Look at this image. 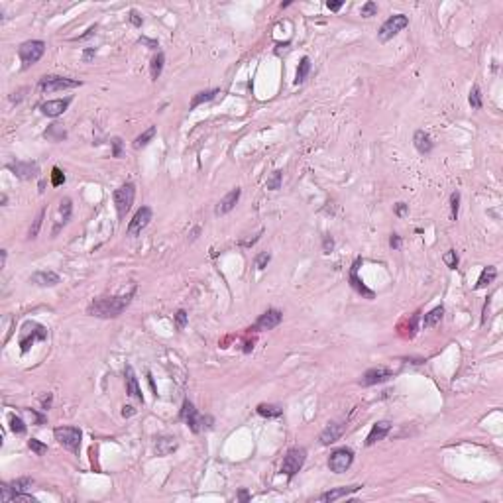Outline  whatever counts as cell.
Returning <instances> with one entry per match:
<instances>
[{
	"mask_svg": "<svg viewBox=\"0 0 503 503\" xmlns=\"http://www.w3.org/2000/svg\"><path fill=\"white\" fill-rule=\"evenodd\" d=\"M187 320H189V314L187 311H183V309H179L177 313H175V328L177 330H183L185 326H187Z\"/></svg>",
	"mask_w": 503,
	"mask_h": 503,
	"instance_id": "b9f144b4",
	"label": "cell"
},
{
	"mask_svg": "<svg viewBox=\"0 0 503 503\" xmlns=\"http://www.w3.org/2000/svg\"><path fill=\"white\" fill-rule=\"evenodd\" d=\"M130 24H132V26H136V28H142V24H144L142 16H140L136 10H130Z\"/></svg>",
	"mask_w": 503,
	"mask_h": 503,
	"instance_id": "7dc6e473",
	"label": "cell"
},
{
	"mask_svg": "<svg viewBox=\"0 0 503 503\" xmlns=\"http://www.w3.org/2000/svg\"><path fill=\"white\" fill-rule=\"evenodd\" d=\"M450 209H452V220H458V211H460V193L454 191L450 195Z\"/></svg>",
	"mask_w": 503,
	"mask_h": 503,
	"instance_id": "60d3db41",
	"label": "cell"
},
{
	"mask_svg": "<svg viewBox=\"0 0 503 503\" xmlns=\"http://www.w3.org/2000/svg\"><path fill=\"white\" fill-rule=\"evenodd\" d=\"M240 195H242V189H232L230 193H226L222 199L219 201V205H217V209H215V215L217 217H222V215H226V213H230L234 207H236V203L240 201Z\"/></svg>",
	"mask_w": 503,
	"mask_h": 503,
	"instance_id": "ac0fdd59",
	"label": "cell"
},
{
	"mask_svg": "<svg viewBox=\"0 0 503 503\" xmlns=\"http://www.w3.org/2000/svg\"><path fill=\"white\" fill-rule=\"evenodd\" d=\"M51 401H53V395H51V393L43 395V397H41V409L49 411V409H51Z\"/></svg>",
	"mask_w": 503,
	"mask_h": 503,
	"instance_id": "f5cc1de1",
	"label": "cell"
},
{
	"mask_svg": "<svg viewBox=\"0 0 503 503\" xmlns=\"http://www.w3.org/2000/svg\"><path fill=\"white\" fill-rule=\"evenodd\" d=\"M393 213H395L399 219H403L409 213V205H405V203H397V205L393 207Z\"/></svg>",
	"mask_w": 503,
	"mask_h": 503,
	"instance_id": "c3c4849f",
	"label": "cell"
},
{
	"mask_svg": "<svg viewBox=\"0 0 503 503\" xmlns=\"http://www.w3.org/2000/svg\"><path fill=\"white\" fill-rule=\"evenodd\" d=\"M257 415H261V417H265V419H277V417H281L283 415V409L279 405H267V403H261V405H257Z\"/></svg>",
	"mask_w": 503,
	"mask_h": 503,
	"instance_id": "f546056e",
	"label": "cell"
},
{
	"mask_svg": "<svg viewBox=\"0 0 503 503\" xmlns=\"http://www.w3.org/2000/svg\"><path fill=\"white\" fill-rule=\"evenodd\" d=\"M496 277H498V269H496L494 265L484 267V271H482L480 279H478V283H476V289H484V287H488V285L494 281Z\"/></svg>",
	"mask_w": 503,
	"mask_h": 503,
	"instance_id": "83f0119b",
	"label": "cell"
},
{
	"mask_svg": "<svg viewBox=\"0 0 503 503\" xmlns=\"http://www.w3.org/2000/svg\"><path fill=\"white\" fill-rule=\"evenodd\" d=\"M238 498H240L242 502H248V500H250V496H248V492H246V490H242V492L238 494Z\"/></svg>",
	"mask_w": 503,
	"mask_h": 503,
	"instance_id": "94428289",
	"label": "cell"
},
{
	"mask_svg": "<svg viewBox=\"0 0 503 503\" xmlns=\"http://www.w3.org/2000/svg\"><path fill=\"white\" fill-rule=\"evenodd\" d=\"M94 31H96V28H89V30H87V33H85V35H79V37H77V39H87V37H91V35H93Z\"/></svg>",
	"mask_w": 503,
	"mask_h": 503,
	"instance_id": "680465c9",
	"label": "cell"
},
{
	"mask_svg": "<svg viewBox=\"0 0 503 503\" xmlns=\"http://www.w3.org/2000/svg\"><path fill=\"white\" fill-rule=\"evenodd\" d=\"M413 144H415L417 152H419V154H423V156H427V154H431V152H433V140H431V136H429L425 130H417V132H415V136H413Z\"/></svg>",
	"mask_w": 503,
	"mask_h": 503,
	"instance_id": "603a6c76",
	"label": "cell"
},
{
	"mask_svg": "<svg viewBox=\"0 0 503 503\" xmlns=\"http://www.w3.org/2000/svg\"><path fill=\"white\" fill-rule=\"evenodd\" d=\"M305 460H307V450H305L303 446H293V448H289L287 454L283 456L281 474H285V476L291 480L293 476H297V472L303 468Z\"/></svg>",
	"mask_w": 503,
	"mask_h": 503,
	"instance_id": "277c9868",
	"label": "cell"
},
{
	"mask_svg": "<svg viewBox=\"0 0 503 503\" xmlns=\"http://www.w3.org/2000/svg\"><path fill=\"white\" fill-rule=\"evenodd\" d=\"M163 65H165V55H163V51H157V55H154L152 65H150V75H152V81H157V79L161 77Z\"/></svg>",
	"mask_w": 503,
	"mask_h": 503,
	"instance_id": "f1b7e54d",
	"label": "cell"
},
{
	"mask_svg": "<svg viewBox=\"0 0 503 503\" xmlns=\"http://www.w3.org/2000/svg\"><path fill=\"white\" fill-rule=\"evenodd\" d=\"M389 431H391V423H389V421H379V423H376V425L372 427L368 439H366V446H374L376 442L383 440L389 435Z\"/></svg>",
	"mask_w": 503,
	"mask_h": 503,
	"instance_id": "ffe728a7",
	"label": "cell"
},
{
	"mask_svg": "<svg viewBox=\"0 0 503 503\" xmlns=\"http://www.w3.org/2000/svg\"><path fill=\"white\" fill-rule=\"evenodd\" d=\"M281 183H283V171L281 169H275L271 173V177H267L265 187L269 189V191H277V189H281Z\"/></svg>",
	"mask_w": 503,
	"mask_h": 503,
	"instance_id": "836d02e7",
	"label": "cell"
},
{
	"mask_svg": "<svg viewBox=\"0 0 503 503\" xmlns=\"http://www.w3.org/2000/svg\"><path fill=\"white\" fill-rule=\"evenodd\" d=\"M177 450V440L173 437H161L156 442V454L157 456H169L171 452Z\"/></svg>",
	"mask_w": 503,
	"mask_h": 503,
	"instance_id": "d4e9b609",
	"label": "cell"
},
{
	"mask_svg": "<svg viewBox=\"0 0 503 503\" xmlns=\"http://www.w3.org/2000/svg\"><path fill=\"white\" fill-rule=\"evenodd\" d=\"M134 197H136V187L134 183H124L122 187H118L114 191L112 199H114V207H116V213H118V219L122 220L128 215V211L132 209L134 205Z\"/></svg>",
	"mask_w": 503,
	"mask_h": 503,
	"instance_id": "52a82bcc",
	"label": "cell"
},
{
	"mask_svg": "<svg viewBox=\"0 0 503 503\" xmlns=\"http://www.w3.org/2000/svg\"><path fill=\"white\" fill-rule=\"evenodd\" d=\"M18 179H22V181H30L33 177H37L39 175V165L35 163V161H12V163H8L6 165Z\"/></svg>",
	"mask_w": 503,
	"mask_h": 503,
	"instance_id": "8fae6325",
	"label": "cell"
},
{
	"mask_svg": "<svg viewBox=\"0 0 503 503\" xmlns=\"http://www.w3.org/2000/svg\"><path fill=\"white\" fill-rule=\"evenodd\" d=\"M179 419L187 425L193 433H203V431H209V429H213V425H215V419H213V417H209V415H201L189 399L183 401V407H181V413H179Z\"/></svg>",
	"mask_w": 503,
	"mask_h": 503,
	"instance_id": "7a4b0ae2",
	"label": "cell"
},
{
	"mask_svg": "<svg viewBox=\"0 0 503 503\" xmlns=\"http://www.w3.org/2000/svg\"><path fill=\"white\" fill-rule=\"evenodd\" d=\"M126 393L138 401L144 403V395H142V389H140V383H138V377L134 374L132 366H126Z\"/></svg>",
	"mask_w": 503,
	"mask_h": 503,
	"instance_id": "44dd1931",
	"label": "cell"
},
{
	"mask_svg": "<svg viewBox=\"0 0 503 503\" xmlns=\"http://www.w3.org/2000/svg\"><path fill=\"white\" fill-rule=\"evenodd\" d=\"M470 106L472 108H476V110H480L484 104H482V91H480V87L478 85H474L472 87V91H470Z\"/></svg>",
	"mask_w": 503,
	"mask_h": 503,
	"instance_id": "8d00e7d4",
	"label": "cell"
},
{
	"mask_svg": "<svg viewBox=\"0 0 503 503\" xmlns=\"http://www.w3.org/2000/svg\"><path fill=\"white\" fill-rule=\"evenodd\" d=\"M24 411H26V413H28V415H30L31 419H33V421H35V425H43V421H45V419H43V415H39V413H35V411H33V409H24Z\"/></svg>",
	"mask_w": 503,
	"mask_h": 503,
	"instance_id": "816d5d0a",
	"label": "cell"
},
{
	"mask_svg": "<svg viewBox=\"0 0 503 503\" xmlns=\"http://www.w3.org/2000/svg\"><path fill=\"white\" fill-rule=\"evenodd\" d=\"M393 377V372L391 370H387V368H372V370H368L362 379H360V385H364V387H370V385H377V383H383V381H387V379H391Z\"/></svg>",
	"mask_w": 503,
	"mask_h": 503,
	"instance_id": "2e32d148",
	"label": "cell"
},
{
	"mask_svg": "<svg viewBox=\"0 0 503 503\" xmlns=\"http://www.w3.org/2000/svg\"><path fill=\"white\" fill-rule=\"evenodd\" d=\"M43 217H45V209H41V211L37 213V217H35L33 224H31L30 232H28V238H30V240L37 238V234H39V228H41V224H43Z\"/></svg>",
	"mask_w": 503,
	"mask_h": 503,
	"instance_id": "e575fe53",
	"label": "cell"
},
{
	"mask_svg": "<svg viewBox=\"0 0 503 503\" xmlns=\"http://www.w3.org/2000/svg\"><path fill=\"white\" fill-rule=\"evenodd\" d=\"M45 338H47V328L43 324L28 320L20 330V350H22V354H26L35 340H45Z\"/></svg>",
	"mask_w": 503,
	"mask_h": 503,
	"instance_id": "5b68a950",
	"label": "cell"
},
{
	"mask_svg": "<svg viewBox=\"0 0 503 503\" xmlns=\"http://www.w3.org/2000/svg\"><path fill=\"white\" fill-rule=\"evenodd\" d=\"M309 71H311V59L305 55V57L301 59V63H299V67H297V77H295V83H297V85L305 83V79H307Z\"/></svg>",
	"mask_w": 503,
	"mask_h": 503,
	"instance_id": "1f68e13d",
	"label": "cell"
},
{
	"mask_svg": "<svg viewBox=\"0 0 503 503\" xmlns=\"http://www.w3.org/2000/svg\"><path fill=\"white\" fill-rule=\"evenodd\" d=\"M45 138H49L53 142H61V140L67 138V132L61 128V124H51L45 130Z\"/></svg>",
	"mask_w": 503,
	"mask_h": 503,
	"instance_id": "d6a6232c",
	"label": "cell"
},
{
	"mask_svg": "<svg viewBox=\"0 0 503 503\" xmlns=\"http://www.w3.org/2000/svg\"><path fill=\"white\" fill-rule=\"evenodd\" d=\"M63 183H65V173H63L59 167H53V169H51V185H53V187H59Z\"/></svg>",
	"mask_w": 503,
	"mask_h": 503,
	"instance_id": "ee69618b",
	"label": "cell"
},
{
	"mask_svg": "<svg viewBox=\"0 0 503 503\" xmlns=\"http://www.w3.org/2000/svg\"><path fill=\"white\" fill-rule=\"evenodd\" d=\"M342 4H344L342 0H338V2H326V8H328L330 12H336V10H340V8H342Z\"/></svg>",
	"mask_w": 503,
	"mask_h": 503,
	"instance_id": "db71d44e",
	"label": "cell"
},
{
	"mask_svg": "<svg viewBox=\"0 0 503 503\" xmlns=\"http://www.w3.org/2000/svg\"><path fill=\"white\" fill-rule=\"evenodd\" d=\"M140 43H146V45H150L152 49H156V47H157L156 39H148V37H142V39H140Z\"/></svg>",
	"mask_w": 503,
	"mask_h": 503,
	"instance_id": "11a10c76",
	"label": "cell"
},
{
	"mask_svg": "<svg viewBox=\"0 0 503 503\" xmlns=\"http://www.w3.org/2000/svg\"><path fill=\"white\" fill-rule=\"evenodd\" d=\"M444 263H446L450 269H456V267H458V253L454 250H448L444 253Z\"/></svg>",
	"mask_w": 503,
	"mask_h": 503,
	"instance_id": "7bdbcfd3",
	"label": "cell"
},
{
	"mask_svg": "<svg viewBox=\"0 0 503 503\" xmlns=\"http://www.w3.org/2000/svg\"><path fill=\"white\" fill-rule=\"evenodd\" d=\"M81 81L67 79V77H57V75H45L39 79V91L41 93H57V91H67V89H77L81 87Z\"/></svg>",
	"mask_w": 503,
	"mask_h": 503,
	"instance_id": "ba28073f",
	"label": "cell"
},
{
	"mask_svg": "<svg viewBox=\"0 0 503 503\" xmlns=\"http://www.w3.org/2000/svg\"><path fill=\"white\" fill-rule=\"evenodd\" d=\"M281 320H283L281 311H277V309H267L263 314H259V318L255 320L253 328H250V330H257V332H261V330H273L275 326L281 324Z\"/></svg>",
	"mask_w": 503,
	"mask_h": 503,
	"instance_id": "4fadbf2b",
	"label": "cell"
},
{
	"mask_svg": "<svg viewBox=\"0 0 503 503\" xmlns=\"http://www.w3.org/2000/svg\"><path fill=\"white\" fill-rule=\"evenodd\" d=\"M442 316H444V307L439 305V307H435L433 311H429V313L425 314V318H423V326H425V328H431V326L439 324L440 320H442Z\"/></svg>",
	"mask_w": 503,
	"mask_h": 503,
	"instance_id": "4316f807",
	"label": "cell"
},
{
	"mask_svg": "<svg viewBox=\"0 0 503 503\" xmlns=\"http://www.w3.org/2000/svg\"><path fill=\"white\" fill-rule=\"evenodd\" d=\"M71 211H73L71 199H69V197L61 199V203H59V217H57V222H55V226H53V236L69 222V219H71Z\"/></svg>",
	"mask_w": 503,
	"mask_h": 503,
	"instance_id": "cb8c5ba5",
	"label": "cell"
},
{
	"mask_svg": "<svg viewBox=\"0 0 503 503\" xmlns=\"http://www.w3.org/2000/svg\"><path fill=\"white\" fill-rule=\"evenodd\" d=\"M10 429H12L14 435H24V433H26L24 421H22L20 417H16V415H10Z\"/></svg>",
	"mask_w": 503,
	"mask_h": 503,
	"instance_id": "74e56055",
	"label": "cell"
},
{
	"mask_svg": "<svg viewBox=\"0 0 503 503\" xmlns=\"http://www.w3.org/2000/svg\"><path fill=\"white\" fill-rule=\"evenodd\" d=\"M364 263V259L362 257H356L354 259V263H352V267H350V285H352V289L356 291V293H360V295H364V297H368V299H376V293L372 291V289H368L364 281L358 277V269H360V265Z\"/></svg>",
	"mask_w": 503,
	"mask_h": 503,
	"instance_id": "5bb4252c",
	"label": "cell"
},
{
	"mask_svg": "<svg viewBox=\"0 0 503 503\" xmlns=\"http://www.w3.org/2000/svg\"><path fill=\"white\" fill-rule=\"evenodd\" d=\"M53 437H55V440L61 444L63 448H67L73 454H79V450H81V437H83L81 429H77V427H57L53 431Z\"/></svg>",
	"mask_w": 503,
	"mask_h": 503,
	"instance_id": "8992f818",
	"label": "cell"
},
{
	"mask_svg": "<svg viewBox=\"0 0 503 503\" xmlns=\"http://www.w3.org/2000/svg\"><path fill=\"white\" fill-rule=\"evenodd\" d=\"M342 435H344V425H342V423H330V425L320 433L318 442H320L322 446H330V444H334L336 440L340 439Z\"/></svg>",
	"mask_w": 503,
	"mask_h": 503,
	"instance_id": "d6986e66",
	"label": "cell"
},
{
	"mask_svg": "<svg viewBox=\"0 0 503 503\" xmlns=\"http://www.w3.org/2000/svg\"><path fill=\"white\" fill-rule=\"evenodd\" d=\"M30 281L35 283V285H39V287H55L61 279H59V275H57L55 271H51V269H41V271H35V273L31 275Z\"/></svg>",
	"mask_w": 503,
	"mask_h": 503,
	"instance_id": "7402d4cb",
	"label": "cell"
},
{
	"mask_svg": "<svg viewBox=\"0 0 503 503\" xmlns=\"http://www.w3.org/2000/svg\"><path fill=\"white\" fill-rule=\"evenodd\" d=\"M156 132H157V128L156 126H150L146 132H142L136 140H134V148L136 150H140V148H144V146H148L152 140H154V136H156Z\"/></svg>",
	"mask_w": 503,
	"mask_h": 503,
	"instance_id": "4dcf8cb0",
	"label": "cell"
},
{
	"mask_svg": "<svg viewBox=\"0 0 503 503\" xmlns=\"http://www.w3.org/2000/svg\"><path fill=\"white\" fill-rule=\"evenodd\" d=\"M360 488H362V486H342V488H334V490H330V492L320 494V496H318V502L334 503V502H338V500H342V498H348V496L356 494Z\"/></svg>",
	"mask_w": 503,
	"mask_h": 503,
	"instance_id": "e0dca14e",
	"label": "cell"
},
{
	"mask_svg": "<svg viewBox=\"0 0 503 503\" xmlns=\"http://www.w3.org/2000/svg\"><path fill=\"white\" fill-rule=\"evenodd\" d=\"M401 244H403V242H401V236H399V234H391V236H389V246H391L393 250H401Z\"/></svg>",
	"mask_w": 503,
	"mask_h": 503,
	"instance_id": "681fc988",
	"label": "cell"
},
{
	"mask_svg": "<svg viewBox=\"0 0 503 503\" xmlns=\"http://www.w3.org/2000/svg\"><path fill=\"white\" fill-rule=\"evenodd\" d=\"M377 14V4L376 2H372V0H368L364 6H362V10H360V16L362 18H372V16H376Z\"/></svg>",
	"mask_w": 503,
	"mask_h": 503,
	"instance_id": "ab89813d",
	"label": "cell"
},
{
	"mask_svg": "<svg viewBox=\"0 0 503 503\" xmlns=\"http://www.w3.org/2000/svg\"><path fill=\"white\" fill-rule=\"evenodd\" d=\"M136 295V285L130 287L128 293L122 295H114V297H100L94 299L93 303L87 307V313L91 316H98V318H116L126 311V307L132 303Z\"/></svg>",
	"mask_w": 503,
	"mask_h": 503,
	"instance_id": "6da1fadb",
	"label": "cell"
},
{
	"mask_svg": "<svg viewBox=\"0 0 503 503\" xmlns=\"http://www.w3.org/2000/svg\"><path fill=\"white\" fill-rule=\"evenodd\" d=\"M0 255H2V261H0V267H4V265H6V257H8V252H6V250H0Z\"/></svg>",
	"mask_w": 503,
	"mask_h": 503,
	"instance_id": "91938a15",
	"label": "cell"
},
{
	"mask_svg": "<svg viewBox=\"0 0 503 503\" xmlns=\"http://www.w3.org/2000/svg\"><path fill=\"white\" fill-rule=\"evenodd\" d=\"M45 53V43L41 39H30V41H24L20 47H18V55H20V61H22V69H30L31 65L39 61Z\"/></svg>",
	"mask_w": 503,
	"mask_h": 503,
	"instance_id": "3957f363",
	"label": "cell"
},
{
	"mask_svg": "<svg viewBox=\"0 0 503 503\" xmlns=\"http://www.w3.org/2000/svg\"><path fill=\"white\" fill-rule=\"evenodd\" d=\"M152 217H154V213H152L150 207H140V209L136 211L134 219L130 220V224H128V236H138V234L150 224Z\"/></svg>",
	"mask_w": 503,
	"mask_h": 503,
	"instance_id": "7c38bea8",
	"label": "cell"
},
{
	"mask_svg": "<svg viewBox=\"0 0 503 503\" xmlns=\"http://www.w3.org/2000/svg\"><path fill=\"white\" fill-rule=\"evenodd\" d=\"M93 57H94V49H87V51H85V55H83V61L89 63Z\"/></svg>",
	"mask_w": 503,
	"mask_h": 503,
	"instance_id": "6f0895ef",
	"label": "cell"
},
{
	"mask_svg": "<svg viewBox=\"0 0 503 503\" xmlns=\"http://www.w3.org/2000/svg\"><path fill=\"white\" fill-rule=\"evenodd\" d=\"M134 413H136V409L130 407V405H124V407H122V415H124V417H132Z\"/></svg>",
	"mask_w": 503,
	"mask_h": 503,
	"instance_id": "9f6ffc18",
	"label": "cell"
},
{
	"mask_svg": "<svg viewBox=\"0 0 503 503\" xmlns=\"http://www.w3.org/2000/svg\"><path fill=\"white\" fill-rule=\"evenodd\" d=\"M407 26H409V18L405 14L389 16V18L381 24V28L377 31V37H379V41H389L393 35H397L399 31L403 30V28H407Z\"/></svg>",
	"mask_w": 503,
	"mask_h": 503,
	"instance_id": "9c48e42d",
	"label": "cell"
},
{
	"mask_svg": "<svg viewBox=\"0 0 503 503\" xmlns=\"http://www.w3.org/2000/svg\"><path fill=\"white\" fill-rule=\"evenodd\" d=\"M354 462V452L350 448H336L328 458V468L334 474H344Z\"/></svg>",
	"mask_w": 503,
	"mask_h": 503,
	"instance_id": "30bf717a",
	"label": "cell"
},
{
	"mask_svg": "<svg viewBox=\"0 0 503 503\" xmlns=\"http://www.w3.org/2000/svg\"><path fill=\"white\" fill-rule=\"evenodd\" d=\"M71 104V98H57V100H47V102H41L39 104V110L43 116H49V118H57L61 116L63 112L69 108Z\"/></svg>",
	"mask_w": 503,
	"mask_h": 503,
	"instance_id": "9a60e30c",
	"label": "cell"
},
{
	"mask_svg": "<svg viewBox=\"0 0 503 503\" xmlns=\"http://www.w3.org/2000/svg\"><path fill=\"white\" fill-rule=\"evenodd\" d=\"M112 157H120L122 156V140L116 136V138H112Z\"/></svg>",
	"mask_w": 503,
	"mask_h": 503,
	"instance_id": "bcb514c9",
	"label": "cell"
},
{
	"mask_svg": "<svg viewBox=\"0 0 503 503\" xmlns=\"http://www.w3.org/2000/svg\"><path fill=\"white\" fill-rule=\"evenodd\" d=\"M28 446H30V450L35 454V456H43V454L47 452V444H43L41 440H37V439L28 440Z\"/></svg>",
	"mask_w": 503,
	"mask_h": 503,
	"instance_id": "f35d334b",
	"label": "cell"
},
{
	"mask_svg": "<svg viewBox=\"0 0 503 503\" xmlns=\"http://www.w3.org/2000/svg\"><path fill=\"white\" fill-rule=\"evenodd\" d=\"M220 94L219 89H213V91H203V93H197L193 96V100H191V104H189V108L191 110H195V108H199L201 104H205V102H211V100H215L217 96Z\"/></svg>",
	"mask_w": 503,
	"mask_h": 503,
	"instance_id": "484cf974",
	"label": "cell"
},
{
	"mask_svg": "<svg viewBox=\"0 0 503 503\" xmlns=\"http://www.w3.org/2000/svg\"><path fill=\"white\" fill-rule=\"evenodd\" d=\"M269 259H271V253H269V252H261V253H257V255H255V267H257V269L267 267Z\"/></svg>",
	"mask_w": 503,
	"mask_h": 503,
	"instance_id": "f6af8a7d",
	"label": "cell"
},
{
	"mask_svg": "<svg viewBox=\"0 0 503 503\" xmlns=\"http://www.w3.org/2000/svg\"><path fill=\"white\" fill-rule=\"evenodd\" d=\"M332 248H334V240H332L330 236H324V238H322V252H324V253H330Z\"/></svg>",
	"mask_w": 503,
	"mask_h": 503,
	"instance_id": "f907efd6",
	"label": "cell"
},
{
	"mask_svg": "<svg viewBox=\"0 0 503 503\" xmlns=\"http://www.w3.org/2000/svg\"><path fill=\"white\" fill-rule=\"evenodd\" d=\"M31 484H33V480H31V478H18V480H14L10 486L14 488V492H16V494H24L28 488H31Z\"/></svg>",
	"mask_w": 503,
	"mask_h": 503,
	"instance_id": "d590c367",
	"label": "cell"
}]
</instances>
